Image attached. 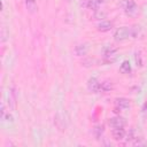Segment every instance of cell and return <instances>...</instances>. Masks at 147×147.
Wrapping results in <instances>:
<instances>
[{
  "label": "cell",
  "instance_id": "2",
  "mask_svg": "<svg viewBox=\"0 0 147 147\" xmlns=\"http://www.w3.org/2000/svg\"><path fill=\"white\" fill-rule=\"evenodd\" d=\"M121 6L123 7V9H124L126 15L132 16L138 11V6L134 2V0H123L121 2Z\"/></svg>",
  "mask_w": 147,
  "mask_h": 147
},
{
  "label": "cell",
  "instance_id": "13",
  "mask_svg": "<svg viewBox=\"0 0 147 147\" xmlns=\"http://www.w3.org/2000/svg\"><path fill=\"white\" fill-rule=\"evenodd\" d=\"M116 52H117V48L114 47L113 45H109V46H107V47L103 49V56H105L106 59H109V57L113 56Z\"/></svg>",
  "mask_w": 147,
  "mask_h": 147
},
{
  "label": "cell",
  "instance_id": "7",
  "mask_svg": "<svg viewBox=\"0 0 147 147\" xmlns=\"http://www.w3.org/2000/svg\"><path fill=\"white\" fill-rule=\"evenodd\" d=\"M54 125L60 130V131H64L65 127H67V124H65V121H64V117L61 113H57L54 117Z\"/></svg>",
  "mask_w": 147,
  "mask_h": 147
},
{
  "label": "cell",
  "instance_id": "19",
  "mask_svg": "<svg viewBox=\"0 0 147 147\" xmlns=\"http://www.w3.org/2000/svg\"><path fill=\"white\" fill-rule=\"evenodd\" d=\"M1 40H2V42H3L5 40H6V33H5V28H2V39H1Z\"/></svg>",
  "mask_w": 147,
  "mask_h": 147
},
{
  "label": "cell",
  "instance_id": "20",
  "mask_svg": "<svg viewBox=\"0 0 147 147\" xmlns=\"http://www.w3.org/2000/svg\"><path fill=\"white\" fill-rule=\"evenodd\" d=\"M142 111H147V101L144 103V106H142Z\"/></svg>",
  "mask_w": 147,
  "mask_h": 147
},
{
  "label": "cell",
  "instance_id": "4",
  "mask_svg": "<svg viewBox=\"0 0 147 147\" xmlns=\"http://www.w3.org/2000/svg\"><path fill=\"white\" fill-rule=\"evenodd\" d=\"M100 87H101V83L95 78V77H91L87 80V90L92 93H98L100 92Z\"/></svg>",
  "mask_w": 147,
  "mask_h": 147
},
{
  "label": "cell",
  "instance_id": "18",
  "mask_svg": "<svg viewBox=\"0 0 147 147\" xmlns=\"http://www.w3.org/2000/svg\"><path fill=\"white\" fill-rule=\"evenodd\" d=\"M6 118V121H8V122H13L14 121V117L10 115V114H6L5 115V117H3V119Z\"/></svg>",
  "mask_w": 147,
  "mask_h": 147
},
{
  "label": "cell",
  "instance_id": "12",
  "mask_svg": "<svg viewBox=\"0 0 147 147\" xmlns=\"http://www.w3.org/2000/svg\"><path fill=\"white\" fill-rule=\"evenodd\" d=\"M119 72H121V74H124V75L131 72V64H130V62H129L127 60L123 61L122 64L119 65Z\"/></svg>",
  "mask_w": 147,
  "mask_h": 147
},
{
  "label": "cell",
  "instance_id": "14",
  "mask_svg": "<svg viewBox=\"0 0 147 147\" xmlns=\"http://www.w3.org/2000/svg\"><path fill=\"white\" fill-rule=\"evenodd\" d=\"M103 132H105V125H102V124H99V125L94 126V129H93V133L96 139H99L103 134Z\"/></svg>",
  "mask_w": 147,
  "mask_h": 147
},
{
  "label": "cell",
  "instance_id": "3",
  "mask_svg": "<svg viewBox=\"0 0 147 147\" xmlns=\"http://www.w3.org/2000/svg\"><path fill=\"white\" fill-rule=\"evenodd\" d=\"M126 124V119L122 116H114L107 119V125L110 126L111 129L115 127H124Z\"/></svg>",
  "mask_w": 147,
  "mask_h": 147
},
{
  "label": "cell",
  "instance_id": "16",
  "mask_svg": "<svg viewBox=\"0 0 147 147\" xmlns=\"http://www.w3.org/2000/svg\"><path fill=\"white\" fill-rule=\"evenodd\" d=\"M134 60H136L137 67H142V60H141V54H140V52H137V53H136Z\"/></svg>",
  "mask_w": 147,
  "mask_h": 147
},
{
  "label": "cell",
  "instance_id": "11",
  "mask_svg": "<svg viewBox=\"0 0 147 147\" xmlns=\"http://www.w3.org/2000/svg\"><path fill=\"white\" fill-rule=\"evenodd\" d=\"M24 3H25V7L30 14H36L38 11V6H37V2L34 0H25Z\"/></svg>",
  "mask_w": 147,
  "mask_h": 147
},
{
  "label": "cell",
  "instance_id": "6",
  "mask_svg": "<svg viewBox=\"0 0 147 147\" xmlns=\"http://www.w3.org/2000/svg\"><path fill=\"white\" fill-rule=\"evenodd\" d=\"M88 49H90V46L87 42H80L78 45H76L75 47V54L77 56H84L88 53Z\"/></svg>",
  "mask_w": 147,
  "mask_h": 147
},
{
  "label": "cell",
  "instance_id": "9",
  "mask_svg": "<svg viewBox=\"0 0 147 147\" xmlns=\"http://www.w3.org/2000/svg\"><path fill=\"white\" fill-rule=\"evenodd\" d=\"M113 29V23L109 21H101L98 25H96V30L99 32H108Z\"/></svg>",
  "mask_w": 147,
  "mask_h": 147
},
{
  "label": "cell",
  "instance_id": "5",
  "mask_svg": "<svg viewBox=\"0 0 147 147\" xmlns=\"http://www.w3.org/2000/svg\"><path fill=\"white\" fill-rule=\"evenodd\" d=\"M102 1H103V0H84V1L82 2V6L95 11V10L99 9V7H100V5L102 3Z\"/></svg>",
  "mask_w": 147,
  "mask_h": 147
},
{
  "label": "cell",
  "instance_id": "10",
  "mask_svg": "<svg viewBox=\"0 0 147 147\" xmlns=\"http://www.w3.org/2000/svg\"><path fill=\"white\" fill-rule=\"evenodd\" d=\"M115 105L119 109H125V108L130 107V100L126 98H117L115 100Z\"/></svg>",
  "mask_w": 147,
  "mask_h": 147
},
{
  "label": "cell",
  "instance_id": "1",
  "mask_svg": "<svg viewBox=\"0 0 147 147\" xmlns=\"http://www.w3.org/2000/svg\"><path fill=\"white\" fill-rule=\"evenodd\" d=\"M141 32V28L139 25H132V26H121L116 29L114 33V40L115 41H124L129 38H138Z\"/></svg>",
  "mask_w": 147,
  "mask_h": 147
},
{
  "label": "cell",
  "instance_id": "15",
  "mask_svg": "<svg viewBox=\"0 0 147 147\" xmlns=\"http://www.w3.org/2000/svg\"><path fill=\"white\" fill-rule=\"evenodd\" d=\"M113 90V83L109 82V80H105L101 83V87H100V91L102 92H110Z\"/></svg>",
  "mask_w": 147,
  "mask_h": 147
},
{
  "label": "cell",
  "instance_id": "17",
  "mask_svg": "<svg viewBox=\"0 0 147 147\" xmlns=\"http://www.w3.org/2000/svg\"><path fill=\"white\" fill-rule=\"evenodd\" d=\"M106 13L105 11H100L99 9L98 10H95V14H94V18H96V20H103V18H106Z\"/></svg>",
  "mask_w": 147,
  "mask_h": 147
},
{
  "label": "cell",
  "instance_id": "8",
  "mask_svg": "<svg viewBox=\"0 0 147 147\" xmlns=\"http://www.w3.org/2000/svg\"><path fill=\"white\" fill-rule=\"evenodd\" d=\"M125 134H126V132H125V130L123 127H115V129L111 130V137H113V139L115 141L123 140L125 138Z\"/></svg>",
  "mask_w": 147,
  "mask_h": 147
}]
</instances>
